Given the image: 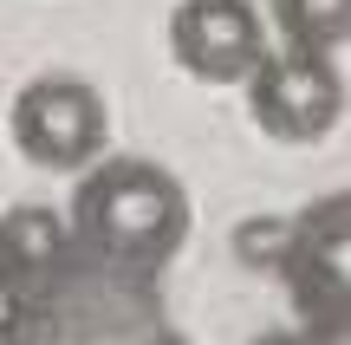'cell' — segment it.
Returning <instances> with one entry per match:
<instances>
[{
  "instance_id": "cell-1",
  "label": "cell",
  "mask_w": 351,
  "mask_h": 345,
  "mask_svg": "<svg viewBox=\"0 0 351 345\" xmlns=\"http://www.w3.org/2000/svg\"><path fill=\"white\" fill-rule=\"evenodd\" d=\"M78 254L124 281H163L189 241V189L150 156H91L65 209Z\"/></svg>"
},
{
  "instance_id": "cell-2",
  "label": "cell",
  "mask_w": 351,
  "mask_h": 345,
  "mask_svg": "<svg viewBox=\"0 0 351 345\" xmlns=\"http://www.w3.org/2000/svg\"><path fill=\"white\" fill-rule=\"evenodd\" d=\"M287 307L306 333L345 345L351 339V195L326 189L287 215V248L274 261Z\"/></svg>"
},
{
  "instance_id": "cell-3",
  "label": "cell",
  "mask_w": 351,
  "mask_h": 345,
  "mask_svg": "<svg viewBox=\"0 0 351 345\" xmlns=\"http://www.w3.org/2000/svg\"><path fill=\"white\" fill-rule=\"evenodd\" d=\"M13 150L26 156L46 176H78L91 156H104V137H111V111H104V91L78 72H46L26 78L13 91Z\"/></svg>"
},
{
  "instance_id": "cell-4",
  "label": "cell",
  "mask_w": 351,
  "mask_h": 345,
  "mask_svg": "<svg viewBox=\"0 0 351 345\" xmlns=\"http://www.w3.org/2000/svg\"><path fill=\"white\" fill-rule=\"evenodd\" d=\"M247 85V117L274 143H319L345 117V72L339 59H319L300 46H267L254 59Z\"/></svg>"
},
{
  "instance_id": "cell-5",
  "label": "cell",
  "mask_w": 351,
  "mask_h": 345,
  "mask_svg": "<svg viewBox=\"0 0 351 345\" xmlns=\"http://www.w3.org/2000/svg\"><path fill=\"white\" fill-rule=\"evenodd\" d=\"M267 52V20L254 0H182L169 13V59L202 85H241Z\"/></svg>"
},
{
  "instance_id": "cell-6",
  "label": "cell",
  "mask_w": 351,
  "mask_h": 345,
  "mask_svg": "<svg viewBox=\"0 0 351 345\" xmlns=\"http://www.w3.org/2000/svg\"><path fill=\"white\" fill-rule=\"evenodd\" d=\"M72 261H78V241L59 209L20 202L0 215V281H13V294L26 300V326H33V307L65 281Z\"/></svg>"
},
{
  "instance_id": "cell-7",
  "label": "cell",
  "mask_w": 351,
  "mask_h": 345,
  "mask_svg": "<svg viewBox=\"0 0 351 345\" xmlns=\"http://www.w3.org/2000/svg\"><path fill=\"white\" fill-rule=\"evenodd\" d=\"M261 20L280 33V46L339 59L345 52V26H351V0H267Z\"/></svg>"
},
{
  "instance_id": "cell-8",
  "label": "cell",
  "mask_w": 351,
  "mask_h": 345,
  "mask_svg": "<svg viewBox=\"0 0 351 345\" xmlns=\"http://www.w3.org/2000/svg\"><path fill=\"white\" fill-rule=\"evenodd\" d=\"M280 248H287V215H247V222L234 228V261H241V267L274 274Z\"/></svg>"
},
{
  "instance_id": "cell-9",
  "label": "cell",
  "mask_w": 351,
  "mask_h": 345,
  "mask_svg": "<svg viewBox=\"0 0 351 345\" xmlns=\"http://www.w3.org/2000/svg\"><path fill=\"white\" fill-rule=\"evenodd\" d=\"M0 345H26V300L13 294V281H0Z\"/></svg>"
},
{
  "instance_id": "cell-10",
  "label": "cell",
  "mask_w": 351,
  "mask_h": 345,
  "mask_svg": "<svg viewBox=\"0 0 351 345\" xmlns=\"http://www.w3.org/2000/svg\"><path fill=\"white\" fill-rule=\"evenodd\" d=\"M254 345H332V339H319V333H306V326H293V333H261Z\"/></svg>"
},
{
  "instance_id": "cell-11",
  "label": "cell",
  "mask_w": 351,
  "mask_h": 345,
  "mask_svg": "<svg viewBox=\"0 0 351 345\" xmlns=\"http://www.w3.org/2000/svg\"><path fill=\"white\" fill-rule=\"evenodd\" d=\"M124 345H189L182 333H176V326H143L137 339H124Z\"/></svg>"
},
{
  "instance_id": "cell-12",
  "label": "cell",
  "mask_w": 351,
  "mask_h": 345,
  "mask_svg": "<svg viewBox=\"0 0 351 345\" xmlns=\"http://www.w3.org/2000/svg\"><path fill=\"white\" fill-rule=\"evenodd\" d=\"M26 345H39V339H26Z\"/></svg>"
}]
</instances>
